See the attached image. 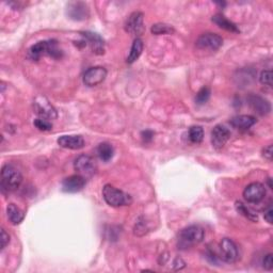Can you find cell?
Returning a JSON list of instances; mask_svg holds the SVG:
<instances>
[{
  "instance_id": "obj_24",
  "label": "cell",
  "mask_w": 273,
  "mask_h": 273,
  "mask_svg": "<svg viewBox=\"0 0 273 273\" xmlns=\"http://www.w3.org/2000/svg\"><path fill=\"white\" fill-rule=\"evenodd\" d=\"M236 210L239 212V214L242 215L243 217H245L246 219L251 220L253 222H256L258 220L257 215L255 214L254 211H252L250 208L246 207L244 204H242L241 202H236Z\"/></svg>"
},
{
  "instance_id": "obj_32",
  "label": "cell",
  "mask_w": 273,
  "mask_h": 273,
  "mask_svg": "<svg viewBox=\"0 0 273 273\" xmlns=\"http://www.w3.org/2000/svg\"><path fill=\"white\" fill-rule=\"evenodd\" d=\"M153 137H154V132L152 130H145L142 132V139L145 142H151L153 140Z\"/></svg>"
},
{
  "instance_id": "obj_8",
  "label": "cell",
  "mask_w": 273,
  "mask_h": 273,
  "mask_svg": "<svg viewBox=\"0 0 273 273\" xmlns=\"http://www.w3.org/2000/svg\"><path fill=\"white\" fill-rule=\"evenodd\" d=\"M220 257L222 261L229 264H234L239 257L236 243L230 238H224L220 242Z\"/></svg>"
},
{
  "instance_id": "obj_16",
  "label": "cell",
  "mask_w": 273,
  "mask_h": 273,
  "mask_svg": "<svg viewBox=\"0 0 273 273\" xmlns=\"http://www.w3.org/2000/svg\"><path fill=\"white\" fill-rule=\"evenodd\" d=\"M249 105L251 108L254 110L257 115L259 116H267L271 111V105L270 103L261 96L257 95H251L248 98Z\"/></svg>"
},
{
  "instance_id": "obj_10",
  "label": "cell",
  "mask_w": 273,
  "mask_h": 273,
  "mask_svg": "<svg viewBox=\"0 0 273 273\" xmlns=\"http://www.w3.org/2000/svg\"><path fill=\"white\" fill-rule=\"evenodd\" d=\"M266 188L261 183H252L245 187L243 191V197L248 203L257 204L262 202L266 196Z\"/></svg>"
},
{
  "instance_id": "obj_28",
  "label": "cell",
  "mask_w": 273,
  "mask_h": 273,
  "mask_svg": "<svg viewBox=\"0 0 273 273\" xmlns=\"http://www.w3.org/2000/svg\"><path fill=\"white\" fill-rule=\"evenodd\" d=\"M259 81L262 84L271 86L272 85V72L271 71H263L261 76H259Z\"/></svg>"
},
{
  "instance_id": "obj_4",
  "label": "cell",
  "mask_w": 273,
  "mask_h": 273,
  "mask_svg": "<svg viewBox=\"0 0 273 273\" xmlns=\"http://www.w3.org/2000/svg\"><path fill=\"white\" fill-rule=\"evenodd\" d=\"M103 197L105 202L112 207H119V206L130 205L132 203V198L129 195L111 185H105L103 188Z\"/></svg>"
},
{
  "instance_id": "obj_21",
  "label": "cell",
  "mask_w": 273,
  "mask_h": 273,
  "mask_svg": "<svg viewBox=\"0 0 273 273\" xmlns=\"http://www.w3.org/2000/svg\"><path fill=\"white\" fill-rule=\"evenodd\" d=\"M212 22H214L216 25H218L220 28L231 31V32H234V33H239V29L237 26L233 22L229 21V19L224 17L223 15H220V14L215 15L214 17H212Z\"/></svg>"
},
{
  "instance_id": "obj_27",
  "label": "cell",
  "mask_w": 273,
  "mask_h": 273,
  "mask_svg": "<svg viewBox=\"0 0 273 273\" xmlns=\"http://www.w3.org/2000/svg\"><path fill=\"white\" fill-rule=\"evenodd\" d=\"M35 126L41 131H49L52 129L51 122L48 121V119L41 118V117L35 119Z\"/></svg>"
},
{
  "instance_id": "obj_2",
  "label": "cell",
  "mask_w": 273,
  "mask_h": 273,
  "mask_svg": "<svg viewBox=\"0 0 273 273\" xmlns=\"http://www.w3.org/2000/svg\"><path fill=\"white\" fill-rule=\"evenodd\" d=\"M23 183V175L13 164H5L1 170L2 192H13L19 188Z\"/></svg>"
},
{
  "instance_id": "obj_14",
  "label": "cell",
  "mask_w": 273,
  "mask_h": 273,
  "mask_svg": "<svg viewBox=\"0 0 273 273\" xmlns=\"http://www.w3.org/2000/svg\"><path fill=\"white\" fill-rule=\"evenodd\" d=\"M80 36L83 38L85 44H88L92 51L96 55H104L105 52V41L104 39L94 32L84 31L80 32Z\"/></svg>"
},
{
  "instance_id": "obj_13",
  "label": "cell",
  "mask_w": 273,
  "mask_h": 273,
  "mask_svg": "<svg viewBox=\"0 0 273 273\" xmlns=\"http://www.w3.org/2000/svg\"><path fill=\"white\" fill-rule=\"evenodd\" d=\"M66 14L73 19V21H84L90 15L89 6L86 3L77 1L69 3L68 8H66Z\"/></svg>"
},
{
  "instance_id": "obj_6",
  "label": "cell",
  "mask_w": 273,
  "mask_h": 273,
  "mask_svg": "<svg viewBox=\"0 0 273 273\" xmlns=\"http://www.w3.org/2000/svg\"><path fill=\"white\" fill-rule=\"evenodd\" d=\"M74 168L78 173V175H80L86 179L95 174L97 165L94 159H93L91 156L80 155L79 157H77V159L75 160Z\"/></svg>"
},
{
  "instance_id": "obj_23",
  "label": "cell",
  "mask_w": 273,
  "mask_h": 273,
  "mask_svg": "<svg viewBox=\"0 0 273 273\" xmlns=\"http://www.w3.org/2000/svg\"><path fill=\"white\" fill-rule=\"evenodd\" d=\"M151 31L153 35L155 36H162V35H173V33L175 32V29L168 24L159 23V24L153 25Z\"/></svg>"
},
{
  "instance_id": "obj_26",
  "label": "cell",
  "mask_w": 273,
  "mask_h": 273,
  "mask_svg": "<svg viewBox=\"0 0 273 273\" xmlns=\"http://www.w3.org/2000/svg\"><path fill=\"white\" fill-rule=\"evenodd\" d=\"M209 97H210V90L208 88H206V86H204V88H202L196 93L195 103L197 105H204L208 102Z\"/></svg>"
},
{
  "instance_id": "obj_9",
  "label": "cell",
  "mask_w": 273,
  "mask_h": 273,
  "mask_svg": "<svg viewBox=\"0 0 273 273\" xmlns=\"http://www.w3.org/2000/svg\"><path fill=\"white\" fill-rule=\"evenodd\" d=\"M126 32L130 33L132 36L139 37L141 36L145 30L144 27V15L142 12L131 13L127 21L125 23Z\"/></svg>"
},
{
  "instance_id": "obj_17",
  "label": "cell",
  "mask_w": 273,
  "mask_h": 273,
  "mask_svg": "<svg viewBox=\"0 0 273 273\" xmlns=\"http://www.w3.org/2000/svg\"><path fill=\"white\" fill-rule=\"evenodd\" d=\"M58 144L63 149L80 150L84 146V139L81 136H62L58 139Z\"/></svg>"
},
{
  "instance_id": "obj_25",
  "label": "cell",
  "mask_w": 273,
  "mask_h": 273,
  "mask_svg": "<svg viewBox=\"0 0 273 273\" xmlns=\"http://www.w3.org/2000/svg\"><path fill=\"white\" fill-rule=\"evenodd\" d=\"M189 139L192 143L198 144L204 139V130L201 126H192L189 129Z\"/></svg>"
},
{
  "instance_id": "obj_1",
  "label": "cell",
  "mask_w": 273,
  "mask_h": 273,
  "mask_svg": "<svg viewBox=\"0 0 273 273\" xmlns=\"http://www.w3.org/2000/svg\"><path fill=\"white\" fill-rule=\"evenodd\" d=\"M205 231L199 225H190L181 231L178 235V249L187 250L203 241Z\"/></svg>"
},
{
  "instance_id": "obj_3",
  "label": "cell",
  "mask_w": 273,
  "mask_h": 273,
  "mask_svg": "<svg viewBox=\"0 0 273 273\" xmlns=\"http://www.w3.org/2000/svg\"><path fill=\"white\" fill-rule=\"evenodd\" d=\"M29 56L33 60H39L42 56H48L54 59L62 57V50L59 49L58 42L55 39L38 42L29 49Z\"/></svg>"
},
{
  "instance_id": "obj_11",
  "label": "cell",
  "mask_w": 273,
  "mask_h": 273,
  "mask_svg": "<svg viewBox=\"0 0 273 273\" xmlns=\"http://www.w3.org/2000/svg\"><path fill=\"white\" fill-rule=\"evenodd\" d=\"M107 77V70L103 66H94L83 74V83L86 86H96L105 81Z\"/></svg>"
},
{
  "instance_id": "obj_34",
  "label": "cell",
  "mask_w": 273,
  "mask_h": 273,
  "mask_svg": "<svg viewBox=\"0 0 273 273\" xmlns=\"http://www.w3.org/2000/svg\"><path fill=\"white\" fill-rule=\"evenodd\" d=\"M268 185H269V188L272 189V185H271V178H268Z\"/></svg>"
},
{
  "instance_id": "obj_31",
  "label": "cell",
  "mask_w": 273,
  "mask_h": 273,
  "mask_svg": "<svg viewBox=\"0 0 273 273\" xmlns=\"http://www.w3.org/2000/svg\"><path fill=\"white\" fill-rule=\"evenodd\" d=\"M272 217H273V209H272L271 205H270L269 207L265 210V216H264V218H265L266 221H267L269 224H272V223H273V222H272V220H273Z\"/></svg>"
},
{
  "instance_id": "obj_22",
  "label": "cell",
  "mask_w": 273,
  "mask_h": 273,
  "mask_svg": "<svg viewBox=\"0 0 273 273\" xmlns=\"http://www.w3.org/2000/svg\"><path fill=\"white\" fill-rule=\"evenodd\" d=\"M96 152H97V155H98L99 159L105 162H108L109 160H111L113 157V154H115V150H113L112 145L109 143H106V142L99 144L97 146Z\"/></svg>"
},
{
  "instance_id": "obj_12",
  "label": "cell",
  "mask_w": 273,
  "mask_h": 273,
  "mask_svg": "<svg viewBox=\"0 0 273 273\" xmlns=\"http://www.w3.org/2000/svg\"><path fill=\"white\" fill-rule=\"evenodd\" d=\"M231 138V131L226 126L219 124L211 130V144L216 150H221Z\"/></svg>"
},
{
  "instance_id": "obj_29",
  "label": "cell",
  "mask_w": 273,
  "mask_h": 273,
  "mask_svg": "<svg viewBox=\"0 0 273 273\" xmlns=\"http://www.w3.org/2000/svg\"><path fill=\"white\" fill-rule=\"evenodd\" d=\"M263 265H264V268L266 270H272L273 268V258H272V254H268L266 255L265 258H264V262H263Z\"/></svg>"
},
{
  "instance_id": "obj_7",
  "label": "cell",
  "mask_w": 273,
  "mask_h": 273,
  "mask_svg": "<svg viewBox=\"0 0 273 273\" xmlns=\"http://www.w3.org/2000/svg\"><path fill=\"white\" fill-rule=\"evenodd\" d=\"M196 47L199 49H208V50H218L223 45V39L217 33H203L199 36L195 42Z\"/></svg>"
},
{
  "instance_id": "obj_5",
  "label": "cell",
  "mask_w": 273,
  "mask_h": 273,
  "mask_svg": "<svg viewBox=\"0 0 273 273\" xmlns=\"http://www.w3.org/2000/svg\"><path fill=\"white\" fill-rule=\"evenodd\" d=\"M33 108H35V112L41 118L52 121V119L58 117L57 110L45 96H38L35 99V103H33Z\"/></svg>"
},
{
  "instance_id": "obj_19",
  "label": "cell",
  "mask_w": 273,
  "mask_h": 273,
  "mask_svg": "<svg viewBox=\"0 0 273 273\" xmlns=\"http://www.w3.org/2000/svg\"><path fill=\"white\" fill-rule=\"evenodd\" d=\"M6 215H8L9 221L13 225L21 224L25 219L24 211L19 207H17L15 204H9L8 205V207H6Z\"/></svg>"
},
{
  "instance_id": "obj_15",
  "label": "cell",
  "mask_w": 273,
  "mask_h": 273,
  "mask_svg": "<svg viewBox=\"0 0 273 273\" xmlns=\"http://www.w3.org/2000/svg\"><path fill=\"white\" fill-rule=\"evenodd\" d=\"M86 184V179L80 175H72L65 178L61 184L62 191L66 193H76L81 191Z\"/></svg>"
},
{
  "instance_id": "obj_33",
  "label": "cell",
  "mask_w": 273,
  "mask_h": 273,
  "mask_svg": "<svg viewBox=\"0 0 273 273\" xmlns=\"http://www.w3.org/2000/svg\"><path fill=\"white\" fill-rule=\"evenodd\" d=\"M263 153H264L263 155L266 159H268L269 161H272V156H273V154H272V145H268L267 148H265Z\"/></svg>"
},
{
  "instance_id": "obj_30",
  "label": "cell",
  "mask_w": 273,
  "mask_h": 273,
  "mask_svg": "<svg viewBox=\"0 0 273 273\" xmlns=\"http://www.w3.org/2000/svg\"><path fill=\"white\" fill-rule=\"evenodd\" d=\"M0 240H1V250H3L10 242V236L3 229L1 230V239Z\"/></svg>"
},
{
  "instance_id": "obj_20",
  "label": "cell",
  "mask_w": 273,
  "mask_h": 273,
  "mask_svg": "<svg viewBox=\"0 0 273 273\" xmlns=\"http://www.w3.org/2000/svg\"><path fill=\"white\" fill-rule=\"evenodd\" d=\"M143 47H144L143 41L141 39L137 38L134 41V43H132V45H131L129 55L127 57V63L132 64L134 62H136L137 60L139 59V57L141 56L142 51H143Z\"/></svg>"
},
{
  "instance_id": "obj_18",
  "label": "cell",
  "mask_w": 273,
  "mask_h": 273,
  "mask_svg": "<svg viewBox=\"0 0 273 273\" xmlns=\"http://www.w3.org/2000/svg\"><path fill=\"white\" fill-rule=\"evenodd\" d=\"M256 123V119L252 116H238L232 119L231 124L234 126L235 128L240 130H246L251 128L253 125Z\"/></svg>"
}]
</instances>
